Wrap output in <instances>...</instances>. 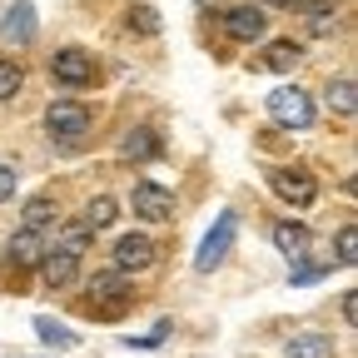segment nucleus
<instances>
[{
    "label": "nucleus",
    "instance_id": "obj_1",
    "mask_svg": "<svg viewBox=\"0 0 358 358\" xmlns=\"http://www.w3.org/2000/svg\"><path fill=\"white\" fill-rule=\"evenodd\" d=\"M234 234H239V219L224 209L219 219H214V229L204 234V244H199V254H194V268L199 274H214V268L229 259V249H234Z\"/></svg>",
    "mask_w": 358,
    "mask_h": 358
},
{
    "label": "nucleus",
    "instance_id": "obj_2",
    "mask_svg": "<svg viewBox=\"0 0 358 358\" xmlns=\"http://www.w3.org/2000/svg\"><path fill=\"white\" fill-rule=\"evenodd\" d=\"M264 105H268V115H274V124H284V129H308L313 124V100L299 85H279Z\"/></svg>",
    "mask_w": 358,
    "mask_h": 358
},
{
    "label": "nucleus",
    "instance_id": "obj_3",
    "mask_svg": "<svg viewBox=\"0 0 358 358\" xmlns=\"http://www.w3.org/2000/svg\"><path fill=\"white\" fill-rule=\"evenodd\" d=\"M45 129H50V140H85L90 110L80 100H55L50 110H45Z\"/></svg>",
    "mask_w": 358,
    "mask_h": 358
},
{
    "label": "nucleus",
    "instance_id": "obj_4",
    "mask_svg": "<svg viewBox=\"0 0 358 358\" xmlns=\"http://www.w3.org/2000/svg\"><path fill=\"white\" fill-rule=\"evenodd\" d=\"M129 204H134V219H150V224H164L174 214V194L164 185H155V179H140L134 194H129Z\"/></svg>",
    "mask_w": 358,
    "mask_h": 358
},
{
    "label": "nucleus",
    "instance_id": "obj_5",
    "mask_svg": "<svg viewBox=\"0 0 358 358\" xmlns=\"http://www.w3.org/2000/svg\"><path fill=\"white\" fill-rule=\"evenodd\" d=\"M150 264H155V239L124 234V239L115 244V274H145Z\"/></svg>",
    "mask_w": 358,
    "mask_h": 358
},
{
    "label": "nucleus",
    "instance_id": "obj_6",
    "mask_svg": "<svg viewBox=\"0 0 358 358\" xmlns=\"http://www.w3.org/2000/svg\"><path fill=\"white\" fill-rule=\"evenodd\" d=\"M274 194L299 204V209H308L313 199H319V185H313L308 169H274Z\"/></svg>",
    "mask_w": 358,
    "mask_h": 358
},
{
    "label": "nucleus",
    "instance_id": "obj_7",
    "mask_svg": "<svg viewBox=\"0 0 358 358\" xmlns=\"http://www.w3.org/2000/svg\"><path fill=\"white\" fill-rule=\"evenodd\" d=\"M50 75H55V85L80 90V85H90V80H95V60H90L85 50H60V55L50 60Z\"/></svg>",
    "mask_w": 358,
    "mask_h": 358
},
{
    "label": "nucleus",
    "instance_id": "obj_8",
    "mask_svg": "<svg viewBox=\"0 0 358 358\" xmlns=\"http://www.w3.org/2000/svg\"><path fill=\"white\" fill-rule=\"evenodd\" d=\"M224 30H229V40H264L268 15L259 6H234L229 15H224Z\"/></svg>",
    "mask_w": 358,
    "mask_h": 358
},
{
    "label": "nucleus",
    "instance_id": "obj_9",
    "mask_svg": "<svg viewBox=\"0 0 358 358\" xmlns=\"http://www.w3.org/2000/svg\"><path fill=\"white\" fill-rule=\"evenodd\" d=\"M75 268H80V254H70V249H45V259H40V274H45V284L50 289H65V284H75Z\"/></svg>",
    "mask_w": 358,
    "mask_h": 358
},
{
    "label": "nucleus",
    "instance_id": "obj_10",
    "mask_svg": "<svg viewBox=\"0 0 358 358\" xmlns=\"http://www.w3.org/2000/svg\"><path fill=\"white\" fill-rule=\"evenodd\" d=\"M6 254H10L15 268H40V259H45V229H15Z\"/></svg>",
    "mask_w": 358,
    "mask_h": 358
},
{
    "label": "nucleus",
    "instance_id": "obj_11",
    "mask_svg": "<svg viewBox=\"0 0 358 358\" xmlns=\"http://www.w3.org/2000/svg\"><path fill=\"white\" fill-rule=\"evenodd\" d=\"M299 60H303V50H299L294 40H268L264 50H259V70H274V75H289Z\"/></svg>",
    "mask_w": 358,
    "mask_h": 358
},
{
    "label": "nucleus",
    "instance_id": "obj_12",
    "mask_svg": "<svg viewBox=\"0 0 358 358\" xmlns=\"http://www.w3.org/2000/svg\"><path fill=\"white\" fill-rule=\"evenodd\" d=\"M0 35H6L10 45H30V40H35V6H30V0H15V6H10Z\"/></svg>",
    "mask_w": 358,
    "mask_h": 358
},
{
    "label": "nucleus",
    "instance_id": "obj_13",
    "mask_svg": "<svg viewBox=\"0 0 358 358\" xmlns=\"http://www.w3.org/2000/svg\"><path fill=\"white\" fill-rule=\"evenodd\" d=\"M274 249H279L284 259H303L308 229H303V224H294V219H279V224H274Z\"/></svg>",
    "mask_w": 358,
    "mask_h": 358
},
{
    "label": "nucleus",
    "instance_id": "obj_14",
    "mask_svg": "<svg viewBox=\"0 0 358 358\" xmlns=\"http://www.w3.org/2000/svg\"><path fill=\"white\" fill-rule=\"evenodd\" d=\"M120 155H124V159H159L164 145H159V134H155V129H129V134H124V145H120Z\"/></svg>",
    "mask_w": 358,
    "mask_h": 358
},
{
    "label": "nucleus",
    "instance_id": "obj_15",
    "mask_svg": "<svg viewBox=\"0 0 358 358\" xmlns=\"http://www.w3.org/2000/svg\"><path fill=\"white\" fill-rule=\"evenodd\" d=\"M289 358H334V338H324V334H299V338H289Z\"/></svg>",
    "mask_w": 358,
    "mask_h": 358
},
{
    "label": "nucleus",
    "instance_id": "obj_16",
    "mask_svg": "<svg viewBox=\"0 0 358 358\" xmlns=\"http://www.w3.org/2000/svg\"><path fill=\"white\" fill-rule=\"evenodd\" d=\"M35 334H40V343H45V348H75V343H80L65 324H55V319H50V313H40V319H35Z\"/></svg>",
    "mask_w": 358,
    "mask_h": 358
},
{
    "label": "nucleus",
    "instance_id": "obj_17",
    "mask_svg": "<svg viewBox=\"0 0 358 358\" xmlns=\"http://www.w3.org/2000/svg\"><path fill=\"white\" fill-rule=\"evenodd\" d=\"M20 219H25V229H45V224H55V199H50V194H35V199H25Z\"/></svg>",
    "mask_w": 358,
    "mask_h": 358
},
{
    "label": "nucleus",
    "instance_id": "obj_18",
    "mask_svg": "<svg viewBox=\"0 0 358 358\" xmlns=\"http://www.w3.org/2000/svg\"><path fill=\"white\" fill-rule=\"evenodd\" d=\"M353 95H358L353 80H348V75H338V80H329V95H324V100H329V110H334V115H353V105H358Z\"/></svg>",
    "mask_w": 358,
    "mask_h": 358
},
{
    "label": "nucleus",
    "instance_id": "obj_19",
    "mask_svg": "<svg viewBox=\"0 0 358 358\" xmlns=\"http://www.w3.org/2000/svg\"><path fill=\"white\" fill-rule=\"evenodd\" d=\"M80 219H85L95 234H100V229H110V224H115V199H110V194H95V199L85 204V214H80Z\"/></svg>",
    "mask_w": 358,
    "mask_h": 358
},
{
    "label": "nucleus",
    "instance_id": "obj_20",
    "mask_svg": "<svg viewBox=\"0 0 358 358\" xmlns=\"http://www.w3.org/2000/svg\"><path fill=\"white\" fill-rule=\"evenodd\" d=\"M90 239H95V229H90L85 219H70V224H65V239H60V249H70V254H85V249H90Z\"/></svg>",
    "mask_w": 358,
    "mask_h": 358
},
{
    "label": "nucleus",
    "instance_id": "obj_21",
    "mask_svg": "<svg viewBox=\"0 0 358 358\" xmlns=\"http://www.w3.org/2000/svg\"><path fill=\"white\" fill-rule=\"evenodd\" d=\"M90 299H124V274H95L90 279Z\"/></svg>",
    "mask_w": 358,
    "mask_h": 358
},
{
    "label": "nucleus",
    "instance_id": "obj_22",
    "mask_svg": "<svg viewBox=\"0 0 358 358\" xmlns=\"http://www.w3.org/2000/svg\"><path fill=\"white\" fill-rule=\"evenodd\" d=\"M20 85H25V70L15 60H0V100H15Z\"/></svg>",
    "mask_w": 358,
    "mask_h": 358
},
{
    "label": "nucleus",
    "instance_id": "obj_23",
    "mask_svg": "<svg viewBox=\"0 0 358 358\" xmlns=\"http://www.w3.org/2000/svg\"><path fill=\"white\" fill-rule=\"evenodd\" d=\"M294 10H299V15H308V20H324V15H334V10H338V0H294Z\"/></svg>",
    "mask_w": 358,
    "mask_h": 358
},
{
    "label": "nucleus",
    "instance_id": "obj_24",
    "mask_svg": "<svg viewBox=\"0 0 358 358\" xmlns=\"http://www.w3.org/2000/svg\"><path fill=\"white\" fill-rule=\"evenodd\" d=\"M353 254H358V234H353V224H343L338 229V264H353Z\"/></svg>",
    "mask_w": 358,
    "mask_h": 358
},
{
    "label": "nucleus",
    "instance_id": "obj_25",
    "mask_svg": "<svg viewBox=\"0 0 358 358\" xmlns=\"http://www.w3.org/2000/svg\"><path fill=\"white\" fill-rule=\"evenodd\" d=\"M129 25H140L145 35H155V30H159V15H155L150 6H134V10H129Z\"/></svg>",
    "mask_w": 358,
    "mask_h": 358
},
{
    "label": "nucleus",
    "instance_id": "obj_26",
    "mask_svg": "<svg viewBox=\"0 0 358 358\" xmlns=\"http://www.w3.org/2000/svg\"><path fill=\"white\" fill-rule=\"evenodd\" d=\"M15 185H20V179H15V169H10V164H0V204H6V199H15Z\"/></svg>",
    "mask_w": 358,
    "mask_h": 358
},
{
    "label": "nucleus",
    "instance_id": "obj_27",
    "mask_svg": "<svg viewBox=\"0 0 358 358\" xmlns=\"http://www.w3.org/2000/svg\"><path fill=\"white\" fill-rule=\"evenodd\" d=\"M268 6H294V0H268Z\"/></svg>",
    "mask_w": 358,
    "mask_h": 358
}]
</instances>
